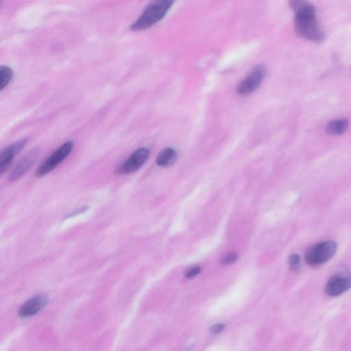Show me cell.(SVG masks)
<instances>
[{
  "label": "cell",
  "instance_id": "13",
  "mask_svg": "<svg viewBox=\"0 0 351 351\" xmlns=\"http://www.w3.org/2000/svg\"><path fill=\"white\" fill-rule=\"evenodd\" d=\"M13 77V71L8 66L0 67V90L3 91L8 86Z\"/></svg>",
  "mask_w": 351,
  "mask_h": 351
},
{
  "label": "cell",
  "instance_id": "1",
  "mask_svg": "<svg viewBox=\"0 0 351 351\" xmlns=\"http://www.w3.org/2000/svg\"><path fill=\"white\" fill-rule=\"evenodd\" d=\"M289 5L295 13V33L302 38L320 43L324 41V31L319 25L316 9L306 0H289Z\"/></svg>",
  "mask_w": 351,
  "mask_h": 351
},
{
  "label": "cell",
  "instance_id": "10",
  "mask_svg": "<svg viewBox=\"0 0 351 351\" xmlns=\"http://www.w3.org/2000/svg\"><path fill=\"white\" fill-rule=\"evenodd\" d=\"M47 301L45 295H38L31 299L20 307L19 316L21 318H28L37 314L46 306Z\"/></svg>",
  "mask_w": 351,
  "mask_h": 351
},
{
  "label": "cell",
  "instance_id": "9",
  "mask_svg": "<svg viewBox=\"0 0 351 351\" xmlns=\"http://www.w3.org/2000/svg\"><path fill=\"white\" fill-rule=\"evenodd\" d=\"M351 287V278L344 276H334L329 281L325 288L327 295L338 296Z\"/></svg>",
  "mask_w": 351,
  "mask_h": 351
},
{
  "label": "cell",
  "instance_id": "11",
  "mask_svg": "<svg viewBox=\"0 0 351 351\" xmlns=\"http://www.w3.org/2000/svg\"><path fill=\"white\" fill-rule=\"evenodd\" d=\"M348 127V120H333L327 124L326 132L329 136H340L346 131Z\"/></svg>",
  "mask_w": 351,
  "mask_h": 351
},
{
  "label": "cell",
  "instance_id": "15",
  "mask_svg": "<svg viewBox=\"0 0 351 351\" xmlns=\"http://www.w3.org/2000/svg\"><path fill=\"white\" fill-rule=\"evenodd\" d=\"M237 255L235 253L229 254V255L226 256L222 260V263L224 265L231 264L232 263L235 262L237 259Z\"/></svg>",
  "mask_w": 351,
  "mask_h": 351
},
{
  "label": "cell",
  "instance_id": "4",
  "mask_svg": "<svg viewBox=\"0 0 351 351\" xmlns=\"http://www.w3.org/2000/svg\"><path fill=\"white\" fill-rule=\"evenodd\" d=\"M73 148V142H67L59 147L39 166L36 171L37 177H41L53 171L70 154Z\"/></svg>",
  "mask_w": 351,
  "mask_h": 351
},
{
  "label": "cell",
  "instance_id": "2",
  "mask_svg": "<svg viewBox=\"0 0 351 351\" xmlns=\"http://www.w3.org/2000/svg\"><path fill=\"white\" fill-rule=\"evenodd\" d=\"M176 0H150L138 20L131 25L133 31L150 29L161 21Z\"/></svg>",
  "mask_w": 351,
  "mask_h": 351
},
{
  "label": "cell",
  "instance_id": "17",
  "mask_svg": "<svg viewBox=\"0 0 351 351\" xmlns=\"http://www.w3.org/2000/svg\"><path fill=\"white\" fill-rule=\"evenodd\" d=\"M200 272V268L199 267H193L190 271H188L187 273H186V277L187 278H192V277H195L197 275L198 273Z\"/></svg>",
  "mask_w": 351,
  "mask_h": 351
},
{
  "label": "cell",
  "instance_id": "6",
  "mask_svg": "<svg viewBox=\"0 0 351 351\" xmlns=\"http://www.w3.org/2000/svg\"><path fill=\"white\" fill-rule=\"evenodd\" d=\"M150 150L142 148L136 150L117 169V174H130L138 171L144 166L149 156Z\"/></svg>",
  "mask_w": 351,
  "mask_h": 351
},
{
  "label": "cell",
  "instance_id": "16",
  "mask_svg": "<svg viewBox=\"0 0 351 351\" xmlns=\"http://www.w3.org/2000/svg\"><path fill=\"white\" fill-rule=\"evenodd\" d=\"M224 329H225V325L223 324H216L211 327L210 331H211L212 334H217L221 332Z\"/></svg>",
  "mask_w": 351,
  "mask_h": 351
},
{
  "label": "cell",
  "instance_id": "8",
  "mask_svg": "<svg viewBox=\"0 0 351 351\" xmlns=\"http://www.w3.org/2000/svg\"><path fill=\"white\" fill-rule=\"evenodd\" d=\"M38 150L33 149L31 150L29 153H27L26 155L23 156L17 163L15 167L12 170L11 173L10 174L9 176L10 181H15V180L19 179L21 176L24 175L25 172L31 169V166L35 164L37 156H38Z\"/></svg>",
  "mask_w": 351,
  "mask_h": 351
},
{
  "label": "cell",
  "instance_id": "7",
  "mask_svg": "<svg viewBox=\"0 0 351 351\" xmlns=\"http://www.w3.org/2000/svg\"><path fill=\"white\" fill-rule=\"evenodd\" d=\"M29 140L23 139L4 148L0 154V174H5L11 167L13 158L25 148Z\"/></svg>",
  "mask_w": 351,
  "mask_h": 351
},
{
  "label": "cell",
  "instance_id": "3",
  "mask_svg": "<svg viewBox=\"0 0 351 351\" xmlns=\"http://www.w3.org/2000/svg\"><path fill=\"white\" fill-rule=\"evenodd\" d=\"M337 245L332 241L318 244L309 249L305 255L307 263L311 266H318L326 263L336 253Z\"/></svg>",
  "mask_w": 351,
  "mask_h": 351
},
{
  "label": "cell",
  "instance_id": "12",
  "mask_svg": "<svg viewBox=\"0 0 351 351\" xmlns=\"http://www.w3.org/2000/svg\"><path fill=\"white\" fill-rule=\"evenodd\" d=\"M175 150L172 148H166L160 152L156 158V164L160 167H169L176 159Z\"/></svg>",
  "mask_w": 351,
  "mask_h": 351
},
{
  "label": "cell",
  "instance_id": "5",
  "mask_svg": "<svg viewBox=\"0 0 351 351\" xmlns=\"http://www.w3.org/2000/svg\"><path fill=\"white\" fill-rule=\"evenodd\" d=\"M265 73H266V68L264 65H259L254 67L249 74L238 85L237 94L241 96H246L257 90L262 83Z\"/></svg>",
  "mask_w": 351,
  "mask_h": 351
},
{
  "label": "cell",
  "instance_id": "14",
  "mask_svg": "<svg viewBox=\"0 0 351 351\" xmlns=\"http://www.w3.org/2000/svg\"><path fill=\"white\" fill-rule=\"evenodd\" d=\"M289 265H290L291 269L293 272H297L300 271L301 268V258L298 255H293L289 257Z\"/></svg>",
  "mask_w": 351,
  "mask_h": 351
}]
</instances>
